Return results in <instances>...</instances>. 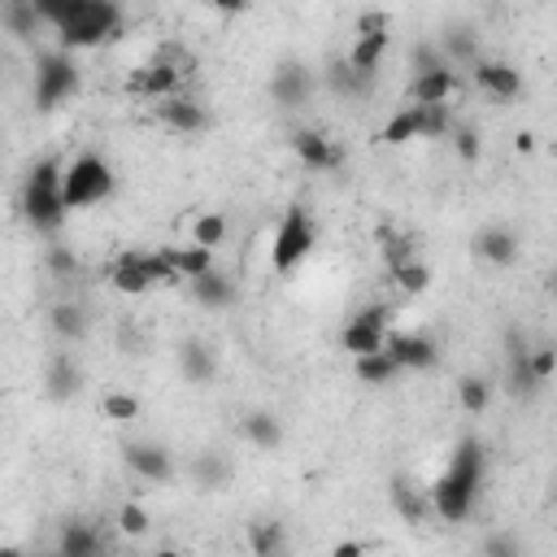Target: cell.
Returning <instances> with one entry per match:
<instances>
[{
	"mask_svg": "<svg viewBox=\"0 0 557 557\" xmlns=\"http://www.w3.org/2000/svg\"><path fill=\"white\" fill-rule=\"evenodd\" d=\"M453 126V104H413L405 100L379 131L383 144H409V139H444Z\"/></svg>",
	"mask_w": 557,
	"mask_h": 557,
	"instance_id": "8",
	"label": "cell"
},
{
	"mask_svg": "<svg viewBox=\"0 0 557 557\" xmlns=\"http://www.w3.org/2000/svg\"><path fill=\"white\" fill-rule=\"evenodd\" d=\"M283 548V527L278 522H252V553H274Z\"/></svg>",
	"mask_w": 557,
	"mask_h": 557,
	"instance_id": "39",
	"label": "cell"
},
{
	"mask_svg": "<svg viewBox=\"0 0 557 557\" xmlns=\"http://www.w3.org/2000/svg\"><path fill=\"white\" fill-rule=\"evenodd\" d=\"M387 331H392V309L387 305H366L357 309L344 331H339V348L348 357H366V352H379L387 344Z\"/></svg>",
	"mask_w": 557,
	"mask_h": 557,
	"instance_id": "11",
	"label": "cell"
},
{
	"mask_svg": "<svg viewBox=\"0 0 557 557\" xmlns=\"http://www.w3.org/2000/svg\"><path fill=\"white\" fill-rule=\"evenodd\" d=\"M379 252H383V265L392 270V265L418 257V239L409 231H400V226H379Z\"/></svg>",
	"mask_w": 557,
	"mask_h": 557,
	"instance_id": "28",
	"label": "cell"
},
{
	"mask_svg": "<svg viewBox=\"0 0 557 557\" xmlns=\"http://www.w3.org/2000/svg\"><path fill=\"white\" fill-rule=\"evenodd\" d=\"M292 148H296L300 165H309L313 174L335 170V165L344 161V148H339L331 135H322V131H296V135H292Z\"/></svg>",
	"mask_w": 557,
	"mask_h": 557,
	"instance_id": "18",
	"label": "cell"
},
{
	"mask_svg": "<svg viewBox=\"0 0 557 557\" xmlns=\"http://www.w3.org/2000/svg\"><path fill=\"white\" fill-rule=\"evenodd\" d=\"M0 22H4V30L17 35V39H30V35L44 26L35 0H0Z\"/></svg>",
	"mask_w": 557,
	"mask_h": 557,
	"instance_id": "27",
	"label": "cell"
},
{
	"mask_svg": "<svg viewBox=\"0 0 557 557\" xmlns=\"http://www.w3.org/2000/svg\"><path fill=\"white\" fill-rule=\"evenodd\" d=\"M209 9H218V13H226V17H235V13H248L252 9V0H205Z\"/></svg>",
	"mask_w": 557,
	"mask_h": 557,
	"instance_id": "43",
	"label": "cell"
},
{
	"mask_svg": "<svg viewBox=\"0 0 557 557\" xmlns=\"http://www.w3.org/2000/svg\"><path fill=\"white\" fill-rule=\"evenodd\" d=\"M165 257H170V265H174V274H178V283H187L191 274H200V270H209L213 265V248H205V244H165Z\"/></svg>",
	"mask_w": 557,
	"mask_h": 557,
	"instance_id": "24",
	"label": "cell"
},
{
	"mask_svg": "<svg viewBox=\"0 0 557 557\" xmlns=\"http://www.w3.org/2000/svg\"><path fill=\"white\" fill-rule=\"evenodd\" d=\"M78 91V65L65 48H52L35 61V109H57L61 100H70Z\"/></svg>",
	"mask_w": 557,
	"mask_h": 557,
	"instance_id": "9",
	"label": "cell"
},
{
	"mask_svg": "<svg viewBox=\"0 0 557 557\" xmlns=\"http://www.w3.org/2000/svg\"><path fill=\"white\" fill-rule=\"evenodd\" d=\"M392 505H396V513H400L405 522H422V518L431 513V500H426V496H418V487H409L405 479H396V483H392Z\"/></svg>",
	"mask_w": 557,
	"mask_h": 557,
	"instance_id": "32",
	"label": "cell"
},
{
	"mask_svg": "<svg viewBox=\"0 0 557 557\" xmlns=\"http://www.w3.org/2000/svg\"><path fill=\"white\" fill-rule=\"evenodd\" d=\"M113 165L100 157V152H78L74 161H61V200H65V213H78V209H91L100 200L113 196Z\"/></svg>",
	"mask_w": 557,
	"mask_h": 557,
	"instance_id": "5",
	"label": "cell"
},
{
	"mask_svg": "<svg viewBox=\"0 0 557 557\" xmlns=\"http://www.w3.org/2000/svg\"><path fill=\"white\" fill-rule=\"evenodd\" d=\"M178 370H183L187 383H209L213 370H218V361H213V352H209L205 339H187V344H178Z\"/></svg>",
	"mask_w": 557,
	"mask_h": 557,
	"instance_id": "25",
	"label": "cell"
},
{
	"mask_svg": "<svg viewBox=\"0 0 557 557\" xmlns=\"http://www.w3.org/2000/svg\"><path fill=\"white\" fill-rule=\"evenodd\" d=\"M191 70H196V61H191L178 44H165L152 61H144V65H135V70L126 74V96H135V100H165V96H178V91H187Z\"/></svg>",
	"mask_w": 557,
	"mask_h": 557,
	"instance_id": "4",
	"label": "cell"
},
{
	"mask_svg": "<svg viewBox=\"0 0 557 557\" xmlns=\"http://www.w3.org/2000/svg\"><path fill=\"white\" fill-rule=\"evenodd\" d=\"M387 44H392V17H387L383 9H366V13L357 17V39H352V48H348L344 57H348V65H357L361 74L379 78V65H383V57H387Z\"/></svg>",
	"mask_w": 557,
	"mask_h": 557,
	"instance_id": "10",
	"label": "cell"
},
{
	"mask_svg": "<svg viewBox=\"0 0 557 557\" xmlns=\"http://www.w3.org/2000/svg\"><path fill=\"white\" fill-rule=\"evenodd\" d=\"M483 474H487V448H483L474 435H466V440L453 448L444 474L426 487L431 513H435L440 522H466L470 509H474V500H479Z\"/></svg>",
	"mask_w": 557,
	"mask_h": 557,
	"instance_id": "2",
	"label": "cell"
},
{
	"mask_svg": "<svg viewBox=\"0 0 557 557\" xmlns=\"http://www.w3.org/2000/svg\"><path fill=\"white\" fill-rule=\"evenodd\" d=\"M470 78L479 91H487L492 100H513L522 91V74L509 65V61H496V57H474L470 61Z\"/></svg>",
	"mask_w": 557,
	"mask_h": 557,
	"instance_id": "12",
	"label": "cell"
},
{
	"mask_svg": "<svg viewBox=\"0 0 557 557\" xmlns=\"http://www.w3.org/2000/svg\"><path fill=\"white\" fill-rule=\"evenodd\" d=\"M226 239V218L222 213H200L191 222V244H205V248H218Z\"/></svg>",
	"mask_w": 557,
	"mask_h": 557,
	"instance_id": "35",
	"label": "cell"
},
{
	"mask_svg": "<svg viewBox=\"0 0 557 557\" xmlns=\"http://www.w3.org/2000/svg\"><path fill=\"white\" fill-rule=\"evenodd\" d=\"M239 431H244V440H248L252 448H261V453H270V448L283 444V422H278L274 413H265V409L248 413V418L239 422Z\"/></svg>",
	"mask_w": 557,
	"mask_h": 557,
	"instance_id": "26",
	"label": "cell"
},
{
	"mask_svg": "<svg viewBox=\"0 0 557 557\" xmlns=\"http://www.w3.org/2000/svg\"><path fill=\"white\" fill-rule=\"evenodd\" d=\"M35 9L65 52L100 48L122 35V0H35Z\"/></svg>",
	"mask_w": 557,
	"mask_h": 557,
	"instance_id": "1",
	"label": "cell"
},
{
	"mask_svg": "<svg viewBox=\"0 0 557 557\" xmlns=\"http://www.w3.org/2000/svg\"><path fill=\"white\" fill-rule=\"evenodd\" d=\"M457 400H461L466 413H483V409L492 405V383L479 379V374H466V379L457 383Z\"/></svg>",
	"mask_w": 557,
	"mask_h": 557,
	"instance_id": "34",
	"label": "cell"
},
{
	"mask_svg": "<svg viewBox=\"0 0 557 557\" xmlns=\"http://www.w3.org/2000/svg\"><path fill=\"white\" fill-rule=\"evenodd\" d=\"M535 387H540V379L531 370V348L509 339V392H535Z\"/></svg>",
	"mask_w": 557,
	"mask_h": 557,
	"instance_id": "31",
	"label": "cell"
},
{
	"mask_svg": "<svg viewBox=\"0 0 557 557\" xmlns=\"http://www.w3.org/2000/svg\"><path fill=\"white\" fill-rule=\"evenodd\" d=\"M48 261H52L57 274H70V270H74V252H70L65 244H52V248H48Z\"/></svg>",
	"mask_w": 557,
	"mask_h": 557,
	"instance_id": "42",
	"label": "cell"
},
{
	"mask_svg": "<svg viewBox=\"0 0 557 557\" xmlns=\"http://www.w3.org/2000/svg\"><path fill=\"white\" fill-rule=\"evenodd\" d=\"M461 91V74L453 65H435L409 78V100L413 104H448Z\"/></svg>",
	"mask_w": 557,
	"mask_h": 557,
	"instance_id": "17",
	"label": "cell"
},
{
	"mask_svg": "<svg viewBox=\"0 0 557 557\" xmlns=\"http://www.w3.org/2000/svg\"><path fill=\"white\" fill-rule=\"evenodd\" d=\"M448 139H453V148L461 152V161H479V135L470 131V126H448Z\"/></svg>",
	"mask_w": 557,
	"mask_h": 557,
	"instance_id": "40",
	"label": "cell"
},
{
	"mask_svg": "<svg viewBox=\"0 0 557 557\" xmlns=\"http://www.w3.org/2000/svg\"><path fill=\"white\" fill-rule=\"evenodd\" d=\"M152 113H157V122H161L165 131H178V135H196V131H205V126H209L205 104H200V100H191L187 91L165 96V100H152Z\"/></svg>",
	"mask_w": 557,
	"mask_h": 557,
	"instance_id": "14",
	"label": "cell"
},
{
	"mask_svg": "<svg viewBox=\"0 0 557 557\" xmlns=\"http://www.w3.org/2000/svg\"><path fill=\"white\" fill-rule=\"evenodd\" d=\"M44 383H48V396H52V400L78 396V387H83V366H78V357H74L70 348H57L52 361H48Z\"/></svg>",
	"mask_w": 557,
	"mask_h": 557,
	"instance_id": "20",
	"label": "cell"
},
{
	"mask_svg": "<svg viewBox=\"0 0 557 557\" xmlns=\"http://www.w3.org/2000/svg\"><path fill=\"white\" fill-rule=\"evenodd\" d=\"M17 209H22V222L35 231V235H57L65 226V200H61V161L57 157H39L26 178H22V191H17Z\"/></svg>",
	"mask_w": 557,
	"mask_h": 557,
	"instance_id": "3",
	"label": "cell"
},
{
	"mask_svg": "<svg viewBox=\"0 0 557 557\" xmlns=\"http://www.w3.org/2000/svg\"><path fill=\"white\" fill-rule=\"evenodd\" d=\"M117 531H122V535H144V531H148V513H144V505L126 500V505L117 509Z\"/></svg>",
	"mask_w": 557,
	"mask_h": 557,
	"instance_id": "38",
	"label": "cell"
},
{
	"mask_svg": "<svg viewBox=\"0 0 557 557\" xmlns=\"http://www.w3.org/2000/svg\"><path fill=\"white\" fill-rule=\"evenodd\" d=\"M352 366H357V379H361V383H370V387H383V383H392V379L400 374V366L392 361V352H387V348L366 352V357H352Z\"/></svg>",
	"mask_w": 557,
	"mask_h": 557,
	"instance_id": "29",
	"label": "cell"
},
{
	"mask_svg": "<svg viewBox=\"0 0 557 557\" xmlns=\"http://www.w3.org/2000/svg\"><path fill=\"white\" fill-rule=\"evenodd\" d=\"M57 548L61 553H70V557H87V553H96L100 548V531L91 527V522H65L61 527V540H57Z\"/></svg>",
	"mask_w": 557,
	"mask_h": 557,
	"instance_id": "30",
	"label": "cell"
},
{
	"mask_svg": "<svg viewBox=\"0 0 557 557\" xmlns=\"http://www.w3.org/2000/svg\"><path fill=\"white\" fill-rule=\"evenodd\" d=\"M322 78H326V87H331L335 96H344V100H361V96H370V87H374V78L361 74L357 65H348V57H335Z\"/></svg>",
	"mask_w": 557,
	"mask_h": 557,
	"instance_id": "23",
	"label": "cell"
},
{
	"mask_svg": "<svg viewBox=\"0 0 557 557\" xmlns=\"http://www.w3.org/2000/svg\"><path fill=\"white\" fill-rule=\"evenodd\" d=\"M553 366H557V352H553V348H531V370H535L540 383L553 379Z\"/></svg>",
	"mask_w": 557,
	"mask_h": 557,
	"instance_id": "41",
	"label": "cell"
},
{
	"mask_svg": "<svg viewBox=\"0 0 557 557\" xmlns=\"http://www.w3.org/2000/svg\"><path fill=\"white\" fill-rule=\"evenodd\" d=\"M383 348L392 352V361L400 370H431L440 361L435 339L431 335H413V331H387V344Z\"/></svg>",
	"mask_w": 557,
	"mask_h": 557,
	"instance_id": "16",
	"label": "cell"
},
{
	"mask_svg": "<svg viewBox=\"0 0 557 557\" xmlns=\"http://www.w3.org/2000/svg\"><path fill=\"white\" fill-rule=\"evenodd\" d=\"M187 296L200 305V309H209V313H218V309H226V305H235V283L222 274V270H200V274H191L187 278Z\"/></svg>",
	"mask_w": 557,
	"mask_h": 557,
	"instance_id": "19",
	"label": "cell"
},
{
	"mask_svg": "<svg viewBox=\"0 0 557 557\" xmlns=\"http://www.w3.org/2000/svg\"><path fill=\"white\" fill-rule=\"evenodd\" d=\"M100 413H104V418H113V422H131V418H139V396H126V392H104Z\"/></svg>",
	"mask_w": 557,
	"mask_h": 557,
	"instance_id": "36",
	"label": "cell"
},
{
	"mask_svg": "<svg viewBox=\"0 0 557 557\" xmlns=\"http://www.w3.org/2000/svg\"><path fill=\"white\" fill-rule=\"evenodd\" d=\"M392 274V283L400 287V292H426V283H431V265L422 261V257H409V261H400V265H392L387 270Z\"/></svg>",
	"mask_w": 557,
	"mask_h": 557,
	"instance_id": "33",
	"label": "cell"
},
{
	"mask_svg": "<svg viewBox=\"0 0 557 557\" xmlns=\"http://www.w3.org/2000/svg\"><path fill=\"white\" fill-rule=\"evenodd\" d=\"M48 322H52V331H57V339H61L65 348L83 344L87 331H91V318H87V309H83L78 300H61V305H52Z\"/></svg>",
	"mask_w": 557,
	"mask_h": 557,
	"instance_id": "22",
	"label": "cell"
},
{
	"mask_svg": "<svg viewBox=\"0 0 557 557\" xmlns=\"http://www.w3.org/2000/svg\"><path fill=\"white\" fill-rule=\"evenodd\" d=\"M474 252H479L487 265H513L518 252H522V244H518V235H513L509 226H483V231L474 235Z\"/></svg>",
	"mask_w": 557,
	"mask_h": 557,
	"instance_id": "21",
	"label": "cell"
},
{
	"mask_svg": "<svg viewBox=\"0 0 557 557\" xmlns=\"http://www.w3.org/2000/svg\"><path fill=\"white\" fill-rule=\"evenodd\" d=\"M270 91H274V100H278L283 109H300V104H309V96L318 91V74H313L309 65H300V61H283V65L274 70V78H270Z\"/></svg>",
	"mask_w": 557,
	"mask_h": 557,
	"instance_id": "13",
	"label": "cell"
},
{
	"mask_svg": "<svg viewBox=\"0 0 557 557\" xmlns=\"http://www.w3.org/2000/svg\"><path fill=\"white\" fill-rule=\"evenodd\" d=\"M196 479H200L205 487H222V483L231 479V466H226L218 453H200V457H196Z\"/></svg>",
	"mask_w": 557,
	"mask_h": 557,
	"instance_id": "37",
	"label": "cell"
},
{
	"mask_svg": "<svg viewBox=\"0 0 557 557\" xmlns=\"http://www.w3.org/2000/svg\"><path fill=\"white\" fill-rule=\"evenodd\" d=\"M318 244V222L305 213V205H287L274 235H270V265L278 274H292Z\"/></svg>",
	"mask_w": 557,
	"mask_h": 557,
	"instance_id": "7",
	"label": "cell"
},
{
	"mask_svg": "<svg viewBox=\"0 0 557 557\" xmlns=\"http://www.w3.org/2000/svg\"><path fill=\"white\" fill-rule=\"evenodd\" d=\"M109 283H113L122 296H148V292H157V287H174L178 274H174L165 248H144V252L131 248V252H122V257L109 265Z\"/></svg>",
	"mask_w": 557,
	"mask_h": 557,
	"instance_id": "6",
	"label": "cell"
},
{
	"mask_svg": "<svg viewBox=\"0 0 557 557\" xmlns=\"http://www.w3.org/2000/svg\"><path fill=\"white\" fill-rule=\"evenodd\" d=\"M122 457H126L131 474H139L144 483H165V479L174 474V457H170V448L157 444V440H131V444L122 448Z\"/></svg>",
	"mask_w": 557,
	"mask_h": 557,
	"instance_id": "15",
	"label": "cell"
}]
</instances>
